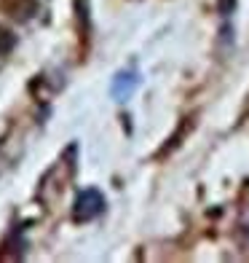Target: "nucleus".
Here are the masks:
<instances>
[{
  "mask_svg": "<svg viewBox=\"0 0 249 263\" xmlns=\"http://www.w3.org/2000/svg\"><path fill=\"white\" fill-rule=\"evenodd\" d=\"M102 212H105V196L97 188H83L75 196V204H73L75 223H89L94 218H99Z\"/></svg>",
  "mask_w": 249,
  "mask_h": 263,
  "instance_id": "obj_1",
  "label": "nucleus"
},
{
  "mask_svg": "<svg viewBox=\"0 0 249 263\" xmlns=\"http://www.w3.org/2000/svg\"><path fill=\"white\" fill-rule=\"evenodd\" d=\"M137 86H139V73L137 70H121L110 83V94H113L115 102H126L137 91Z\"/></svg>",
  "mask_w": 249,
  "mask_h": 263,
  "instance_id": "obj_2",
  "label": "nucleus"
},
{
  "mask_svg": "<svg viewBox=\"0 0 249 263\" xmlns=\"http://www.w3.org/2000/svg\"><path fill=\"white\" fill-rule=\"evenodd\" d=\"M0 8L16 22H30L38 14V0H0Z\"/></svg>",
  "mask_w": 249,
  "mask_h": 263,
  "instance_id": "obj_3",
  "label": "nucleus"
},
{
  "mask_svg": "<svg viewBox=\"0 0 249 263\" xmlns=\"http://www.w3.org/2000/svg\"><path fill=\"white\" fill-rule=\"evenodd\" d=\"M14 46H16V35L11 32L8 27H0V59L14 51Z\"/></svg>",
  "mask_w": 249,
  "mask_h": 263,
  "instance_id": "obj_4",
  "label": "nucleus"
},
{
  "mask_svg": "<svg viewBox=\"0 0 249 263\" xmlns=\"http://www.w3.org/2000/svg\"><path fill=\"white\" fill-rule=\"evenodd\" d=\"M236 3H239V0H217V11L222 16H231L236 11Z\"/></svg>",
  "mask_w": 249,
  "mask_h": 263,
  "instance_id": "obj_5",
  "label": "nucleus"
}]
</instances>
